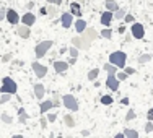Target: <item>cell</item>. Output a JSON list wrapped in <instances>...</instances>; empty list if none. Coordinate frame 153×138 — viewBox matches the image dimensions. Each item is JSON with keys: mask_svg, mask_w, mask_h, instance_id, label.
Instances as JSON below:
<instances>
[{"mask_svg": "<svg viewBox=\"0 0 153 138\" xmlns=\"http://www.w3.org/2000/svg\"><path fill=\"white\" fill-rule=\"evenodd\" d=\"M70 13L76 18H82V8H80V3L76 2H72L70 3Z\"/></svg>", "mask_w": 153, "mask_h": 138, "instance_id": "obj_18", "label": "cell"}, {"mask_svg": "<svg viewBox=\"0 0 153 138\" xmlns=\"http://www.w3.org/2000/svg\"><path fill=\"white\" fill-rule=\"evenodd\" d=\"M56 119H57V114H56V112H52V114L49 112V114H47V122L52 123V122H56Z\"/></svg>", "mask_w": 153, "mask_h": 138, "instance_id": "obj_36", "label": "cell"}, {"mask_svg": "<svg viewBox=\"0 0 153 138\" xmlns=\"http://www.w3.org/2000/svg\"><path fill=\"white\" fill-rule=\"evenodd\" d=\"M103 70L108 72V73H117V67H116V65H112L111 62H108V63L103 65Z\"/></svg>", "mask_w": 153, "mask_h": 138, "instance_id": "obj_23", "label": "cell"}, {"mask_svg": "<svg viewBox=\"0 0 153 138\" xmlns=\"http://www.w3.org/2000/svg\"><path fill=\"white\" fill-rule=\"evenodd\" d=\"M82 36H83L85 39H88L90 42H93L94 39H98V38H100V34H98V31L94 30V28H86V30L82 32Z\"/></svg>", "mask_w": 153, "mask_h": 138, "instance_id": "obj_11", "label": "cell"}, {"mask_svg": "<svg viewBox=\"0 0 153 138\" xmlns=\"http://www.w3.org/2000/svg\"><path fill=\"white\" fill-rule=\"evenodd\" d=\"M52 46H54V42H52V41H42V42H39V44L34 47L36 59H42V57H44L46 54H47V50H49Z\"/></svg>", "mask_w": 153, "mask_h": 138, "instance_id": "obj_4", "label": "cell"}, {"mask_svg": "<svg viewBox=\"0 0 153 138\" xmlns=\"http://www.w3.org/2000/svg\"><path fill=\"white\" fill-rule=\"evenodd\" d=\"M126 60H127V55L122 50H116V52H112L111 55H109V62H111L112 65H116L117 68L126 67Z\"/></svg>", "mask_w": 153, "mask_h": 138, "instance_id": "obj_1", "label": "cell"}, {"mask_svg": "<svg viewBox=\"0 0 153 138\" xmlns=\"http://www.w3.org/2000/svg\"><path fill=\"white\" fill-rule=\"evenodd\" d=\"M16 34L20 36V38H23V39H28L31 36L30 26H26V24H20V26H16Z\"/></svg>", "mask_w": 153, "mask_h": 138, "instance_id": "obj_14", "label": "cell"}, {"mask_svg": "<svg viewBox=\"0 0 153 138\" xmlns=\"http://www.w3.org/2000/svg\"><path fill=\"white\" fill-rule=\"evenodd\" d=\"M62 104H64V107H67L72 112L78 111V101H76V97L74 94H64L62 96Z\"/></svg>", "mask_w": 153, "mask_h": 138, "instance_id": "obj_3", "label": "cell"}, {"mask_svg": "<svg viewBox=\"0 0 153 138\" xmlns=\"http://www.w3.org/2000/svg\"><path fill=\"white\" fill-rule=\"evenodd\" d=\"M152 59H153V57H152Z\"/></svg>", "mask_w": 153, "mask_h": 138, "instance_id": "obj_54", "label": "cell"}, {"mask_svg": "<svg viewBox=\"0 0 153 138\" xmlns=\"http://www.w3.org/2000/svg\"><path fill=\"white\" fill-rule=\"evenodd\" d=\"M130 34H132V38H135V39H143V36H145V28L142 26V23H132Z\"/></svg>", "mask_w": 153, "mask_h": 138, "instance_id": "obj_6", "label": "cell"}, {"mask_svg": "<svg viewBox=\"0 0 153 138\" xmlns=\"http://www.w3.org/2000/svg\"><path fill=\"white\" fill-rule=\"evenodd\" d=\"M124 135H126V137H129V138H138V132H137V130L126 128V130H124Z\"/></svg>", "mask_w": 153, "mask_h": 138, "instance_id": "obj_25", "label": "cell"}, {"mask_svg": "<svg viewBox=\"0 0 153 138\" xmlns=\"http://www.w3.org/2000/svg\"><path fill=\"white\" fill-rule=\"evenodd\" d=\"M52 104H54V106H60V104H62V101H59V97H54V101H52Z\"/></svg>", "mask_w": 153, "mask_h": 138, "instance_id": "obj_45", "label": "cell"}, {"mask_svg": "<svg viewBox=\"0 0 153 138\" xmlns=\"http://www.w3.org/2000/svg\"><path fill=\"white\" fill-rule=\"evenodd\" d=\"M90 44H91V42H90L88 39H85L83 36H74V38H72V46H75L76 49L88 50L90 49Z\"/></svg>", "mask_w": 153, "mask_h": 138, "instance_id": "obj_5", "label": "cell"}, {"mask_svg": "<svg viewBox=\"0 0 153 138\" xmlns=\"http://www.w3.org/2000/svg\"><path fill=\"white\" fill-rule=\"evenodd\" d=\"M124 137H126V135H124V132H122V133H117V135H116V138H124Z\"/></svg>", "mask_w": 153, "mask_h": 138, "instance_id": "obj_52", "label": "cell"}, {"mask_svg": "<svg viewBox=\"0 0 153 138\" xmlns=\"http://www.w3.org/2000/svg\"><path fill=\"white\" fill-rule=\"evenodd\" d=\"M68 52H70V57H78V49H76V47L74 46V47H70V49H68Z\"/></svg>", "mask_w": 153, "mask_h": 138, "instance_id": "obj_35", "label": "cell"}, {"mask_svg": "<svg viewBox=\"0 0 153 138\" xmlns=\"http://www.w3.org/2000/svg\"><path fill=\"white\" fill-rule=\"evenodd\" d=\"M46 94V89H44V85H41V83H36L34 85V96L38 97V99H42Z\"/></svg>", "mask_w": 153, "mask_h": 138, "instance_id": "obj_17", "label": "cell"}, {"mask_svg": "<svg viewBox=\"0 0 153 138\" xmlns=\"http://www.w3.org/2000/svg\"><path fill=\"white\" fill-rule=\"evenodd\" d=\"M21 23L31 28L33 24L36 23V16H34V13H25V15L21 16Z\"/></svg>", "mask_w": 153, "mask_h": 138, "instance_id": "obj_15", "label": "cell"}, {"mask_svg": "<svg viewBox=\"0 0 153 138\" xmlns=\"http://www.w3.org/2000/svg\"><path fill=\"white\" fill-rule=\"evenodd\" d=\"M75 62H76V59H75V57H70V59H68V65H74Z\"/></svg>", "mask_w": 153, "mask_h": 138, "instance_id": "obj_49", "label": "cell"}, {"mask_svg": "<svg viewBox=\"0 0 153 138\" xmlns=\"http://www.w3.org/2000/svg\"><path fill=\"white\" fill-rule=\"evenodd\" d=\"M10 99H12V94H10V93H2V96H0V104L8 103Z\"/></svg>", "mask_w": 153, "mask_h": 138, "instance_id": "obj_27", "label": "cell"}, {"mask_svg": "<svg viewBox=\"0 0 153 138\" xmlns=\"http://www.w3.org/2000/svg\"><path fill=\"white\" fill-rule=\"evenodd\" d=\"M76 2H78L80 5H82V3H85V0H76Z\"/></svg>", "mask_w": 153, "mask_h": 138, "instance_id": "obj_53", "label": "cell"}, {"mask_svg": "<svg viewBox=\"0 0 153 138\" xmlns=\"http://www.w3.org/2000/svg\"><path fill=\"white\" fill-rule=\"evenodd\" d=\"M112 18H114V13H112V12H109V10L103 12V13H101V24L106 26V28H109V26H111V23H112Z\"/></svg>", "mask_w": 153, "mask_h": 138, "instance_id": "obj_10", "label": "cell"}, {"mask_svg": "<svg viewBox=\"0 0 153 138\" xmlns=\"http://www.w3.org/2000/svg\"><path fill=\"white\" fill-rule=\"evenodd\" d=\"M98 75H100V68H93V70H90V73H88V80L90 81H94V80L98 78Z\"/></svg>", "mask_w": 153, "mask_h": 138, "instance_id": "obj_24", "label": "cell"}, {"mask_svg": "<svg viewBox=\"0 0 153 138\" xmlns=\"http://www.w3.org/2000/svg\"><path fill=\"white\" fill-rule=\"evenodd\" d=\"M33 7H34V2H28V3H26V8H28V10H31Z\"/></svg>", "mask_w": 153, "mask_h": 138, "instance_id": "obj_48", "label": "cell"}, {"mask_svg": "<svg viewBox=\"0 0 153 138\" xmlns=\"http://www.w3.org/2000/svg\"><path fill=\"white\" fill-rule=\"evenodd\" d=\"M49 3H52V5L59 7V5H62V0H49Z\"/></svg>", "mask_w": 153, "mask_h": 138, "instance_id": "obj_43", "label": "cell"}, {"mask_svg": "<svg viewBox=\"0 0 153 138\" xmlns=\"http://www.w3.org/2000/svg\"><path fill=\"white\" fill-rule=\"evenodd\" d=\"M47 15H49V16H56L57 15V8H56V7H52V3L47 7Z\"/></svg>", "mask_w": 153, "mask_h": 138, "instance_id": "obj_32", "label": "cell"}, {"mask_svg": "<svg viewBox=\"0 0 153 138\" xmlns=\"http://www.w3.org/2000/svg\"><path fill=\"white\" fill-rule=\"evenodd\" d=\"M10 59H12V54H5V55L2 57L3 62H10Z\"/></svg>", "mask_w": 153, "mask_h": 138, "instance_id": "obj_44", "label": "cell"}, {"mask_svg": "<svg viewBox=\"0 0 153 138\" xmlns=\"http://www.w3.org/2000/svg\"><path fill=\"white\" fill-rule=\"evenodd\" d=\"M119 32H121V34H122V32H126V26H124V24H122V26H119Z\"/></svg>", "mask_w": 153, "mask_h": 138, "instance_id": "obj_50", "label": "cell"}, {"mask_svg": "<svg viewBox=\"0 0 153 138\" xmlns=\"http://www.w3.org/2000/svg\"><path fill=\"white\" fill-rule=\"evenodd\" d=\"M112 103H114V99H112L111 96H108V94L101 97V104H104V106H111Z\"/></svg>", "mask_w": 153, "mask_h": 138, "instance_id": "obj_26", "label": "cell"}, {"mask_svg": "<svg viewBox=\"0 0 153 138\" xmlns=\"http://www.w3.org/2000/svg\"><path fill=\"white\" fill-rule=\"evenodd\" d=\"M124 72H126L127 75H134V73H135V68H132V67H124Z\"/></svg>", "mask_w": 153, "mask_h": 138, "instance_id": "obj_39", "label": "cell"}, {"mask_svg": "<svg viewBox=\"0 0 153 138\" xmlns=\"http://www.w3.org/2000/svg\"><path fill=\"white\" fill-rule=\"evenodd\" d=\"M18 86L10 77H5L2 80V86H0V93H10V94H16Z\"/></svg>", "mask_w": 153, "mask_h": 138, "instance_id": "obj_2", "label": "cell"}, {"mask_svg": "<svg viewBox=\"0 0 153 138\" xmlns=\"http://www.w3.org/2000/svg\"><path fill=\"white\" fill-rule=\"evenodd\" d=\"M100 36H103L104 39H111L112 38V31L109 30V28H106V30H103V32H101Z\"/></svg>", "mask_w": 153, "mask_h": 138, "instance_id": "obj_31", "label": "cell"}, {"mask_svg": "<svg viewBox=\"0 0 153 138\" xmlns=\"http://www.w3.org/2000/svg\"><path fill=\"white\" fill-rule=\"evenodd\" d=\"M119 85H121V81L117 80L116 73H108V78H106V86L108 88L111 89V91H117Z\"/></svg>", "mask_w": 153, "mask_h": 138, "instance_id": "obj_7", "label": "cell"}, {"mask_svg": "<svg viewBox=\"0 0 153 138\" xmlns=\"http://www.w3.org/2000/svg\"><path fill=\"white\" fill-rule=\"evenodd\" d=\"M2 122H5V123H12V117H10L8 114H2Z\"/></svg>", "mask_w": 153, "mask_h": 138, "instance_id": "obj_38", "label": "cell"}, {"mask_svg": "<svg viewBox=\"0 0 153 138\" xmlns=\"http://www.w3.org/2000/svg\"><path fill=\"white\" fill-rule=\"evenodd\" d=\"M5 15H7V8H0V21L5 20Z\"/></svg>", "mask_w": 153, "mask_h": 138, "instance_id": "obj_40", "label": "cell"}, {"mask_svg": "<svg viewBox=\"0 0 153 138\" xmlns=\"http://www.w3.org/2000/svg\"><path fill=\"white\" fill-rule=\"evenodd\" d=\"M31 67H33V72L36 73V77H38V78H44L47 75V67L41 65L39 62H33Z\"/></svg>", "mask_w": 153, "mask_h": 138, "instance_id": "obj_8", "label": "cell"}, {"mask_svg": "<svg viewBox=\"0 0 153 138\" xmlns=\"http://www.w3.org/2000/svg\"><path fill=\"white\" fill-rule=\"evenodd\" d=\"M60 23H62V26H64L65 30H68V28L74 24V15H72V13H62Z\"/></svg>", "mask_w": 153, "mask_h": 138, "instance_id": "obj_12", "label": "cell"}, {"mask_svg": "<svg viewBox=\"0 0 153 138\" xmlns=\"http://www.w3.org/2000/svg\"><path fill=\"white\" fill-rule=\"evenodd\" d=\"M74 24H75V30L78 34H82V32L86 30V21L83 20V18H76V21H74Z\"/></svg>", "mask_w": 153, "mask_h": 138, "instance_id": "obj_16", "label": "cell"}, {"mask_svg": "<svg viewBox=\"0 0 153 138\" xmlns=\"http://www.w3.org/2000/svg\"><path fill=\"white\" fill-rule=\"evenodd\" d=\"M39 123H41V127H42V128H46V127H47V117H46V119L42 117L41 120H39Z\"/></svg>", "mask_w": 153, "mask_h": 138, "instance_id": "obj_41", "label": "cell"}, {"mask_svg": "<svg viewBox=\"0 0 153 138\" xmlns=\"http://www.w3.org/2000/svg\"><path fill=\"white\" fill-rule=\"evenodd\" d=\"M104 5H106V8L109 10V12H112V13L119 8L117 3H116V0H104Z\"/></svg>", "mask_w": 153, "mask_h": 138, "instance_id": "obj_21", "label": "cell"}, {"mask_svg": "<svg viewBox=\"0 0 153 138\" xmlns=\"http://www.w3.org/2000/svg\"><path fill=\"white\" fill-rule=\"evenodd\" d=\"M68 67H70L68 62H64V60H56L54 62V70H56V73H59V75H64Z\"/></svg>", "mask_w": 153, "mask_h": 138, "instance_id": "obj_9", "label": "cell"}, {"mask_svg": "<svg viewBox=\"0 0 153 138\" xmlns=\"http://www.w3.org/2000/svg\"><path fill=\"white\" fill-rule=\"evenodd\" d=\"M152 57L153 55H150V54H143V55L138 57V62H140V63H147L148 60H152Z\"/></svg>", "mask_w": 153, "mask_h": 138, "instance_id": "obj_30", "label": "cell"}, {"mask_svg": "<svg viewBox=\"0 0 153 138\" xmlns=\"http://www.w3.org/2000/svg\"><path fill=\"white\" fill-rule=\"evenodd\" d=\"M64 123H65L67 127H70V128H72V127H75V119H74V115H72V114H65V115H64Z\"/></svg>", "mask_w": 153, "mask_h": 138, "instance_id": "obj_22", "label": "cell"}, {"mask_svg": "<svg viewBox=\"0 0 153 138\" xmlns=\"http://www.w3.org/2000/svg\"><path fill=\"white\" fill-rule=\"evenodd\" d=\"M121 104H122V106H127V104H129V97H122Z\"/></svg>", "mask_w": 153, "mask_h": 138, "instance_id": "obj_46", "label": "cell"}, {"mask_svg": "<svg viewBox=\"0 0 153 138\" xmlns=\"http://www.w3.org/2000/svg\"><path fill=\"white\" fill-rule=\"evenodd\" d=\"M5 20L8 21L10 24H16L18 21L21 20V18H20V15H18V13L15 12V10H12V8H10V10H7V15H5Z\"/></svg>", "mask_w": 153, "mask_h": 138, "instance_id": "obj_13", "label": "cell"}, {"mask_svg": "<svg viewBox=\"0 0 153 138\" xmlns=\"http://www.w3.org/2000/svg\"><path fill=\"white\" fill-rule=\"evenodd\" d=\"M39 13H41V15H47V7H42V8H39Z\"/></svg>", "mask_w": 153, "mask_h": 138, "instance_id": "obj_47", "label": "cell"}, {"mask_svg": "<svg viewBox=\"0 0 153 138\" xmlns=\"http://www.w3.org/2000/svg\"><path fill=\"white\" fill-rule=\"evenodd\" d=\"M137 117V114H135V111H132V109H130L129 112H127L126 114V122H130V120H134V119Z\"/></svg>", "mask_w": 153, "mask_h": 138, "instance_id": "obj_29", "label": "cell"}, {"mask_svg": "<svg viewBox=\"0 0 153 138\" xmlns=\"http://www.w3.org/2000/svg\"><path fill=\"white\" fill-rule=\"evenodd\" d=\"M145 132H147V133H152L153 132V120H148V123L145 125Z\"/></svg>", "mask_w": 153, "mask_h": 138, "instance_id": "obj_37", "label": "cell"}, {"mask_svg": "<svg viewBox=\"0 0 153 138\" xmlns=\"http://www.w3.org/2000/svg\"><path fill=\"white\" fill-rule=\"evenodd\" d=\"M54 107V104H52V101H42L41 103V106H39V111H41V114H46V112H49L51 109Z\"/></svg>", "mask_w": 153, "mask_h": 138, "instance_id": "obj_19", "label": "cell"}, {"mask_svg": "<svg viewBox=\"0 0 153 138\" xmlns=\"http://www.w3.org/2000/svg\"><path fill=\"white\" fill-rule=\"evenodd\" d=\"M114 13H116V20H124V16H126V10L124 8H117Z\"/></svg>", "mask_w": 153, "mask_h": 138, "instance_id": "obj_28", "label": "cell"}, {"mask_svg": "<svg viewBox=\"0 0 153 138\" xmlns=\"http://www.w3.org/2000/svg\"><path fill=\"white\" fill-rule=\"evenodd\" d=\"M28 120V114H26V111H25L23 107H20V111H18V122L23 125V123H26Z\"/></svg>", "mask_w": 153, "mask_h": 138, "instance_id": "obj_20", "label": "cell"}, {"mask_svg": "<svg viewBox=\"0 0 153 138\" xmlns=\"http://www.w3.org/2000/svg\"><path fill=\"white\" fill-rule=\"evenodd\" d=\"M134 21H135L134 15H130V13H126V16H124V23H134Z\"/></svg>", "mask_w": 153, "mask_h": 138, "instance_id": "obj_33", "label": "cell"}, {"mask_svg": "<svg viewBox=\"0 0 153 138\" xmlns=\"http://www.w3.org/2000/svg\"><path fill=\"white\" fill-rule=\"evenodd\" d=\"M82 135H83V137H86V135H90V132H88V130H83Z\"/></svg>", "mask_w": 153, "mask_h": 138, "instance_id": "obj_51", "label": "cell"}, {"mask_svg": "<svg viewBox=\"0 0 153 138\" xmlns=\"http://www.w3.org/2000/svg\"><path fill=\"white\" fill-rule=\"evenodd\" d=\"M147 119H148V120H153V107L147 112Z\"/></svg>", "mask_w": 153, "mask_h": 138, "instance_id": "obj_42", "label": "cell"}, {"mask_svg": "<svg viewBox=\"0 0 153 138\" xmlns=\"http://www.w3.org/2000/svg\"><path fill=\"white\" fill-rule=\"evenodd\" d=\"M116 77H117L119 81H124V80H126L127 77H129V75H127L126 72H119V73H116Z\"/></svg>", "mask_w": 153, "mask_h": 138, "instance_id": "obj_34", "label": "cell"}]
</instances>
